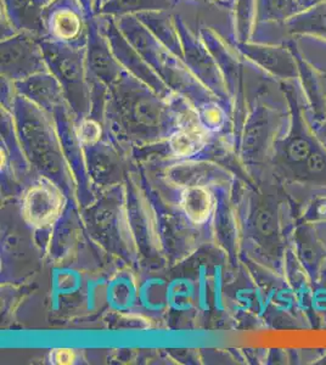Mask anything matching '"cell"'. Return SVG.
Instances as JSON below:
<instances>
[{
	"mask_svg": "<svg viewBox=\"0 0 326 365\" xmlns=\"http://www.w3.org/2000/svg\"><path fill=\"white\" fill-rule=\"evenodd\" d=\"M1 76L10 81H22L48 71L39 38L17 34L1 39Z\"/></svg>",
	"mask_w": 326,
	"mask_h": 365,
	"instance_id": "cell-1",
	"label": "cell"
},
{
	"mask_svg": "<svg viewBox=\"0 0 326 365\" xmlns=\"http://www.w3.org/2000/svg\"><path fill=\"white\" fill-rule=\"evenodd\" d=\"M91 19L79 0H51L46 11V38L84 48Z\"/></svg>",
	"mask_w": 326,
	"mask_h": 365,
	"instance_id": "cell-2",
	"label": "cell"
},
{
	"mask_svg": "<svg viewBox=\"0 0 326 365\" xmlns=\"http://www.w3.org/2000/svg\"><path fill=\"white\" fill-rule=\"evenodd\" d=\"M50 72L68 91L82 89L88 76L86 46L55 42L49 38L39 39Z\"/></svg>",
	"mask_w": 326,
	"mask_h": 365,
	"instance_id": "cell-3",
	"label": "cell"
},
{
	"mask_svg": "<svg viewBox=\"0 0 326 365\" xmlns=\"http://www.w3.org/2000/svg\"><path fill=\"white\" fill-rule=\"evenodd\" d=\"M86 56L88 76L91 78L116 83L126 72V68L113 54L108 38L100 29L99 22L94 19L89 20Z\"/></svg>",
	"mask_w": 326,
	"mask_h": 365,
	"instance_id": "cell-4",
	"label": "cell"
},
{
	"mask_svg": "<svg viewBox=\"0 0 326 365\" xmlns=\"http://www.w3.org/2000/svg\"><path fill=\"white\" fill-rule=\"evenodd\" d=\"M62 210V196L51 182H38L29 189L24 200V216L34 227L54 223Z\"/></svg>",
	"mask_w": 326,
	"mask_h": 365,
	"instance_id": "cell-5",
	"label": "cell"
},
{
	"mask_svg": "<svg viewBox=\"0 0 326 365\" xmlns=\"http://www.w3.org/2000/svg\"><path fill=\"white\" fill-rule=\"evenodd\" d=\"M50 0H1V13L19 34L46 38V11Z\"/></svg>",
	"mask_w": 326,
	"mask_h": 365,
	"instance_id": "cell-6",
	"label": "cell"
},
{
	"mask_svg": "<svg viewBox=\"0 0 326 365\" xmlns=\"http://www.w3.org/2000/svg\"><path fill=\"white\" fill-rule=\"evenodd\" d=\"M174 20L182 42L183 58L186 66L201 78L215 82L218 78V66L215 56H212L207 46L198 42V38L194 37L189 29H186L182 17L177 16Z\"/></svg>",
	"mask_w": 326,
	"mask_h": 365,
	"instance_id": "cell-7",
	"label": "cell"
},
{
	"mask_svg": "<svg viewBox=\"0 0 326 365\" xmlns=\"http://www.w3.org/2000/svg\"><path fill=\"white\" fill-rule=\"evenodd\" d=\"M151 34L170 50L172 54L183 58V48L180 37L178 34L175 20L167 11H156V13H143L136 15ZM184 60V58H183Z\"/></svg>",
	"mask_w": 326,
	"mask_h": 365,
	"instance_id": "cell-8",
	"label": "cell"
},
{
	"mask_svg": "<svg viewBox=\"0 0 326 365\" xmlns=\"http://www.w3.org/2000/svg\"><path fill=\"white\" fill-rule=\"evenodd\" d=\"M178 3L179 0H106L96 14L121 17L143 13L168 11L175 8Z\"/></svg>",
	"mask_w": 326,
	"mask_h": 365,
	"instance_id": "cell-9",
	"label": "cell"
},
{
	"mask_svg": "<svg viewBox=\"0 0 326 365\" xmlns=\"http://www.w3.org/2000/svg\"><path fill=\"white\" fill-rule=\"evenodd\" d=\"M215 201L211 192L203 187H191L183 192L182 207L195 223L208 220L213 211Z\"/></svg>",
	"mask_w": 326,
	"mask_h": 365,
	"instance_id": "cell-10",
	"label": "cell"
},
{
	"mask_svg": "<svg viewBox=\"0 0 326 365\" xmlns=\"http://www.w3.org/2000/svg\"><path fill=\"white\" fill-rule=\"evenodd\" d=\"M17 87L26 94L41 101H55L60 93V82L49 70L38 72L29 78L17 82Z\"/></svg>",
	"mask_w": 326,
	"mask_h": 365,
	"instance_id": "cell-11",
	"label": "cell"
},
{
	"mask_svg": "<svg viewBox=\"0 0 326 365\" xmlns=\"http://www.w3.org/2000/svg\"><path fill=\"white\" fill-rule=\"evenodd\" d=\"M296 242L298 255L302 262L306 264L307 269H317L319 262L322 259V250L313 232L307 227L298 228L296 232Z\"/></svg>",
	"mask_w": 326,
	"mask_h": 365,
	"instance_id": "cell-12",
	"label": "cell"
},
{
	"mask_svg": "<svg viewBox=\"0 0 326 365\" xmlns=\"http://www.w3.org/2000/svg\"><path fill=\"white\" fill-rule=\"evenodd\" d=\"M205 139L201 133L194 129L182 130L174 134L170 139V148L179 156H189L198 153L203 148Z\"/></svg>",
	"mask_w": 326,
	"mask_h": 365,
	"instance_id": "cell-13",
	"label": "cell"
},
{
	"mask_svg": "<svg viewBox=\"0 0 326 365\" xmlns=\"http://www.w3.org/2000/svg\"><path fill=\"white\" fill-rule=\"evenodd\" d=\"M313 151L312 143L306 138H295L286 146V156L293 163H305Z\"/></svg>",
	"mask_w": 326,
	"mask_h": 365,
	"instance_id": "cell-14",
	"label": "cell"
},
{
	"mask_svg": "<svg viewBox=\"0 0 326 365\" xmlns=\"http://www.w3.org/2000/svg\"><path fill=\"white\" fill-rule=\"evenodd\" d=\"M79 140L82 141L86 145H91L99 140L101 135V129L96 120H86L81 122L78 127Z\"/></svg>",
	"mask_w": 326,
	"mask_h": 365,
	"instance_id": "cell-15",
	"label": "cell"
},
{
	"mask_svg": "<svg viewBox=\"0 0 326 365\" xmlns=\"http://www.w3.org/2000/svg\"><path fill=\"white\" fill-rule=\"evenodd\" d=\"M305 168L310 175H320L326 172V156L319 150L314 149L310 158L305 162Z\"/></svg>",
	"mask_w": 326,
	"mask_h": 365,
	"instance_id": "cell-16",
	"label": "cell"
},
{
	"mask_svg": "<svg viewBox=\"0 0 326 365\" xmlns=\"http://www.w3.org/2000/svg\"><path fill=\"white\" fill-rule=\"evenodd\" d=\"M50 359L55 364H71L75 361V353L68 349H54L50 354Z\"/></svg>",
	"mask_w": 326,
	"mask_h": 365,
	"instance_id": "cell-17",
	"label": "cell"
},
{
	"mask_svg": "<svg viewBox=\"0 0 326 365\" xmlns=\"http://www.w3.org/2000/svg\"><path fill=\"white\" fill-rule=\"evenodd\" d=\"M50 1H51V0H50Z\"/></svg>",
	"mask_w": 326,
	"mask_h": 365,
	"instance_id": "cell-18",
	"label": "cell"
}]
</instances>
